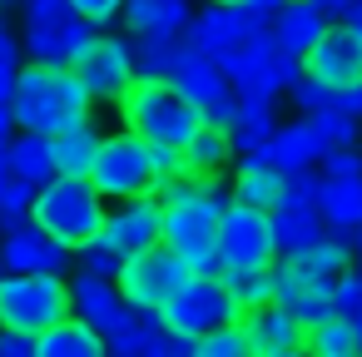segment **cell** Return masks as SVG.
<instances>
[{"label": "cell", "instance_id": "cell-25", "mask_svg": "<svg viewBox=\"0 0 362 357\" xmlns=\"http://www.w3.org/2000/svg\"><path fill=\"white\" fill-rule=\"evenodd\" d=\"M95 352H105V337L80 312H65L35 337V357H95Z\"/></svg>", "mask_w": 362, "mask_h": 357}, {"label": "cell", "instance_id": "cell-22", "mask_svg": "<svg viewBox=\"0 0 362 357\" xmlns=\"http://www.w3.org/2000/svg\"><path fill=\"white\" fill-rule=\"evenodd\" d=\"M268 218H273L278 258H293V253H303L308 243L327 238V223H322V213H317L313 199H278V204L268 209Z\"/></svg>", "mask_w": 362, "mask_h": 357}, {"label": "cell", "instance_id": "cell-13", "mask_svg": "<svg viewBox=\"0 0 362 357\" xmlns=\"http://www.w3.org/2000/svg\"><path fill=\"white\" fill-rule=\"evenodd\" d=\"M303 75L322 80L327 90L362 85V30H352L347 21H327L313 50L303 55Z\"/></svg>", "mask_w": 362, "mask_h": 357}, {"label": "cell", "instance_id": "cell-49", "mask_svg": "<svg viewBox=\"0 0 362 357\" xmlns=\"http://www.w3.org/2000/svg\"><path fill=\"white\" fill-rule=\"evenodd\" d=\"M278 6H283V0H248V11H253V16H263V21H268Z\"/></svg>", "mask_w": 362, "mask_h": 357}, {"label": "cell", "instance_id": "cell-31", "mask_svg": "<svg viewBox=\"0 0 362 357\" xmlns=\"http://www.w3.org/2000/svg\"><path fill=\"white\" fill-rule=\"evenodd\" d=\"M30 199H35V184L21 179V169L11 159V144H0V233H11L16 223L30 218Z\"/></svg>", "mask_w": 362, "mask_h": 357}, {"label": "cell", "instance_id": "cell-53", "mask_svg": "<svg viewBox=\"0 0 362 357\" xmlns=\"http://www.w3.org/2000/svg\"><path fill=\"white\" fill-rule=\"evenodd\" d=\"M214 6H248V0H214Z\"/></svg>", "mask_w": 362, "mask_h": 357}, {"label": "cell", "instance_id": "cell-15", "mask_svg": "<svg viewBox=\"0 0 362 357\" xmlns=\"http://www.w3.org/2000/svg\"><path fill=\"white\" fill-rule=\"evenodd\" d=\"M70 312H80V317L105 337V332H115V327L134 312V303L119 293L115 278H100V273L80 268V273L70 278Z\"/></svg>", "mask_w": 362, "mask_h": 357}, {"label": "cell", "instance_id": "cell-51", "mask_svg": "<svg viewBox=\"0 0 362 357\" xmlns=\"http://www.w3.org/2000/svg\"><path fill=\"white\" fill-rule=\"evenodd\" d=\"M352 248H357V253H362V223H357V228H352Z\"/></svg>", "mask_w": 362, "mask_h": 357}, {"label": "cell", "instance_id": "cell-40", "mask_svg": "<svg viewBox=\"0 0 362 357\" xmlns=\"http://www.w3.org/2000/svg\"><path fill=\"white\" fill-rule=\"evenodd\" d=\"M332 308H337V312H347V317H357V312H362V273H357V268H347V273L332 283Z\"/></svg>", "mask_w": 362, "mask_h": 357}, {"label": "cell", "instance_id": "cell-10", "mask_svg": "<svg viewBox=\"0 0 362 357\" xmlns=\"http://www.w3.org/2000/svg\"><path fill=\"white\" fill-rule=\"evenodd\" d=\"M189 278H194V263L179 258L169 243H149V248L129 253V258L119 263V273H115L119 293H124L134 308H164Z\"/></svg>", "mask_w": 362, "mask_h": 357}, {"label": "cell", "instance_id": "cell-43", "mask_svg": "<svg viewBox=\"0 0 362 357\" xmlns=\"http://www.w3.org/2000/svg\"><path fill=\"white\" fill-rule=\"evenodd\" d=\"M298 75H303V60H298V55H278V60H273V70H268L263 80H268L278 95H288V90L298 85Z\"/></svg>", "mask_w": 362, "mask_h": 357}, {"label": "cell", "instance_id": "cell-46", "mask_svg": "<svg viewBox=\"0 0 362 357\" xmlns=\"http://www.w3.org/2000/svg\"><path fill=\"white\" fill-rule=\"evenodd\" d=\"M332 110H342V115H362V85H347V90H337V100H332Z\"/></svg>", "mask_w": 362, "mask_h": 357}, {"label": "cell", "instance_id": "cell-27", "mask_svg": "<svg viewBox=\"0 0 362 357\" xmlns=\"http://www.w3.org/2000/svg\"><path fill=\"white\" fill-rule=\"evenodd\" d=\"M283 169L273 164V159H238V169H233V184H228V194H233V204H253V209H273L278 199H283Z\"/></svg>", "mask_w": 362, "mask_h": 357}, {"label": "cell", "instance_id": "cell-2", "mask_svg": "<svg viewBox=\"0 0 362 357\" xmlns=\"http://www.w3.org/2000/svg\"><path fill=\"white\" fill-rule=\"evenodd\" d=\"M179 174H184V149H159L134 129H115V134L100 139L90 184L110 204H119V199H154Z\"/></svg>", "mask_w": 362, "mask_h": 357}, {"label": "cell", "instance_id": "cell-5", "mask_svg": "<svg viewBox=\"0 0 362 357\" xmlns=\"http://www.w3.org/2000/svg\"><path fill=\"white\" fill-rule=\"evenodd\" d=\"M119 119H124V129L144 134L159 149H184L194 139V129L204 124V115L174 80H134L129 95L119 100Z\"/></svg>", "mask_w": 362, "mask_h": 357}, {"label": "cell", "instance_id": "cell-50", "mask_svg": "<svg viewBox=\"0 0 362 357\" xmlns=\"http://www.w3.org/2000/svg\"><path fill=\"white\" fill-rule=\"evenodd\" d=\"M342 21H347V25H352V30H362V0H357V6H352V11H347V16H342Z\"/></svg>", "mask_w": 362, "mask_h": 357}, {"label": "cell", "instance_id": "cell-12", "mask_svg": "<svg viewBox=\"0 0 362 357\" xmlns=\"http://www.w3.org/2000/svg\"><path fill=\"white\" fill-rule=\"evenodd\" d=\"M169 80L194 100V110L204 115V124H218V129H228V124H233V80L218 70V60H214V55H204V50H194V45L184 40Z\"/></svg>", "mask_w": 362, "mask_h": 357}, {"label": "cell", "instance_id": "cell-19", "mask_svg": "<svg viewBox=\"0 0 362 357\" xmlns=\"http://www.w3.org/2000/svg\"><path fill=\"white\" fill-rule=\"evenodd\" d=\"M317 213L332 228V238H342L352 248V228L362 223V174H322V184H317Z\"/></svg>", "mask_w": 362, "mask_h": 357}, {"label": "cell", "instance_id": "cell-3", "mask_svg": "<svg viewBox=\"0 0 362 357\" xmlns=\"http://www.w3.org/2000/svg\"><path fill=\"white\" fill-rule=\"evenodd\" d=\"M6 100H11L16 129H30V134H60V129L90 119V95L80 90L70 65H45V60L21 65Z\"/></svg>", "mask_w": 362, "mask_h": 357}, {"label": "cell", "instance_id": "cell-35", "mask_svg": "<svg viewBox=\"0 0 362 357\" xmlns=\"http://www.w3.org/2000/svg\"><path fill=\"white\" fill-rule=\"evenodd\" d=\"M129 45H134V75H139V80H169L184 35H179V40H129Z\"/></svg>", "mask_w": 362, "mask_h": 357}, {"label": "cell", "instance_id": "cell-42", "mask_svg": "<svg viewBox=\"0 0 362 357\" xmlns=\"http://www.w3.org/2000/svg\"><path fill=\"white\" fill-rule=\"evenodd\" d=\"M119 263H124V258H119V253H110L105 243H85V248H80V268L100 273V278H115V273H119Z\"/></svg>", "mask_w": 362, "mask_h": 357}, {"label": "cell", "instance_id": "cell-18", "mask_svg": "<svg viewBox=\"0 0 362 357\" xmlns=\"http://www.w3.org/2000/svg\"><path fill=\"white\" fill-rule=\"evenodd\" d=\"M238 322H243L248 352H258V357H288V352H303V322H298V317H288L278 303L248 308Z\"/></svg>", "mask_w": 362, "mask_h": 357}, {"label": "cell", "instance_id": "cell-45", "mask_svg": "<svg viewBox=\"0 0 362 357\" xmlns=\"http://www.w3.org/2000/svg\"><path fill=\"white\" fill-rule=\"evenodd\" d=\"M0 357H35V337L16 332V327H0Z\"/></svg>", "mask_w": 362, "mask_h": 357}, {"label": "cell", "instance_id": "cell-29", "mask_svg": "<svg viewBox=\"0 0 362 357\" xmlns=\"http://www.w3.org/2000/svg\"><path fill=\"white\" fill-rule=\"evenodd\" d=\"M268 154H273V164H278L283 174H298V169H313V164L322 159V144L313 139L308 119H298V124H283V129H273V139H268Z\"/></svg>", "mask_w": 362, "mask_h": 357}, {"label": "cell", "instance_id": "cell-6", "mask_svg": "<svg viewBox=\"0 0 362 357\" xmlns=\"http://www.w3.org/2000/svg\"><path fill=\"white\" fill-rule=\"evenodd\" d=\"M70 312V283L60 273H0V327L40 337Z\"/></svg>", "mask_w": 362, "mask_h": 357}, {"label": "cell", "instance_id": "cell-38", "mask_svg": "<svg viewBox=\"0 0 362 357\" xmlns=\"http://www.w3.org/2000/svg\"><path fill=\"white\" fill-rule=\"evenodd\" d=\"M288 100H293L298 115H317V110H327V105L337 100V90H327V85L313 80V75H298V85L288 90Z\"/></svg>", "mask_w": 362, "mask_h": 357}, {"label": "cell", "instance_id": "cell-39", "mask_svg": "<svg viewBox=\"0 0 362 357\" xmlns=\"http://www.w3.org/2000/svg\"><path fill=\"white\" fill-rule=\"evenodd\" d=\"M21 35L0 21V95H11V85H16V75H21Z\"/></svg>", "mask_w": 362, "mask_h": 357}, {"label": "cell", "instance_id": "cell-54", "mask_svg": "<svg viewBox=\"0 0 362 357\" xmlns=\"http://www.w3.org/2000/svg\"><path fill=\"white\" fill-rule=\"evenodd\" d=\"M0 6H11V0H0Z\"/></svg>", "mask_w": 362, "mask_h": 357}, {"label": "cell", "instance_id": "cell-8", "mask_svg": "<svg viewBox=\"0 0 362 357\" xmlns=\"http://www.w3.org/2000/svg\"><path fill=\"white\" fill-rule=\"evenodd\" d=\"M95 35V25L70 6V0H21V45L30 60L70 65L75 50Z\"/></svg>", "mask_w": 362, "mask_h": 357}, {"label": "cell", "instance_id": "cell-20", "mask_svg": "<svg viewBox=\"0 0 362 357\" xmlns=\"http://www.w3.org/2000/svg\"><path fill=\"white\" fill-rule=\"evenodd\" d=\"M322 25H327V16L313 6V0H283V6L268 16L273 50H278V55H298V60L313 50V40L322 35Z\"/></svg>", "mask_w": 362, "mask_h": 357}, {"label": "cell", "instance_id": "cell-52", "mask_svg": "<svg viewBox=\"0 0 362 357\" xmlns=\"http://www.w3.org/2000/svg\"><path fill=\"white\" fill-rule=\"evenodd\" d=\"M352 322H357V352H362V312H357V317H352Z\"/></svg>", "mask_w": 362, "mask_h": 357}, {"label": "cell", "instance_id": "cell-16", "mask_svg": "<svg viewBox=\"0 0 362 357\" xmlns=\"http://www.w3.org/2000/svg\"><path fill=\"white\" fill-rule=\"evenodd\" d=\"M65 258H70V248H60L35 218L0 233V268H11V273H65Z\"/></svg>", "mask_w": 362, "mask_h": 357}, {"label": "cell", "instance_id": "cell-33", "mask_svg": "<svg viewBox=\"0 0 362 357\" xmlns=\"http://www.w3.org/2000/svg\"><path fill=\"white\" fill-rule=\"evenodd\" d=\"M11 159H16L21 179H30L35 189L55 179V154H50V134H30V129H21V134L11 139Z\"/></svg>", "mask_w": 362, "mask_h": 357}, {"label": "cell", "instance_id": "cell-26", "mask_svg": "<svg viewBox=\"0 0 362 357\" xmlns=\"http://www.w3.org/2000/svg\"><path fill=\"white\" fill-rule=\"evenodd\" d=\"M100 129L90 124V119H80V124H70V129H60V134H50V154H55V174H70V179H90V169H95V154H100Z\"/></svg>", "mask_w": 362, "mask_h": 357}, {"label": "cell", "instance_id": "cell-4", "mask_svg": "<svg viewBox=\"0 0 362 357\" xmlns=\"http://www.w3.org/2000/svg\"><path fill=\"white\" fill-rule=\"evenodd\" d=\"M110 213V199L90 184V179H70V174H55L50 184L35 189L30 199V218L70 253H80L85 243L100 238V223Z\"/></svg>", "mask_w": 362, "mask_h": 357}, {"label": "cell", "instance_id": "cell-1", "mask_svg": "<svg viewBox=\"0 0 362 357\" xmlns=\"http://www.w3.org/2000/svg\"><path fill=\"white\" fill-rule=\"evenodd\" d=\"M233 204V194L218 184V174H179L164 184L159 199V243H169L179 258L194 263V273L214 268L218 248V213Z\"/></svg>", "mask_w": 362, "mask_h": 357}, {"label": "cell", "instance_id": "cell-21", "mask_svg": "<svg viewBox=\"0 0 362 357\" xmlns=\"http://www.w3.org/2000/svg\"><path fill=\"white\" fill-rule=\"evenodd\" d=\"M189 0H124V30L134 40H179L189 30Z\"/></svg>", "mask_w": 362, "mask_h": 357}, {"label": "cell", "instance_id": "cell-7", "mask_svg": "<svg viewBox=\"0 0 362 357\" xmlns=\"http://www.w3.org/2000/svg\"><path fill=\"white\" fill-rule=\"evenodd\" d=\"M159 317H164V327H169V332H179V337L199 342V337L218 332L223 322H238V317H243V308H238V298L228 293L223 273L204 268V273H194V278H189V283H184L164 308H159Z\"/></svg>", "mask_w": 362, "mask_h": 357}, {"label": "cell", "instance_id": "cell-44", "mask_svg": "<svg viewBox=\"0 0 362 357\" xmlns=\"http://www.w3.org/2000/svg\"><path fill=\"white\" fill-rule=\"evenodd\" d=\"M322 174H362V159L352 154V144H332V149H322Z\"/></svg>", "mask_w": 362, "mask_h": 357}, {"label": "cell", "instance_id": "cell-56", "mask_svg": "<svg viewBox=\"0 0 362 357\" xmlns=\"http://www.w3.org/2000/svg\"><path fill=\"white\" fill-rule=\"evenodd\" d=\"M357 273H362V268H357Z\"/></svg>", "mask_w": 362, "mask_h": 357}, {"label": "cell", "instance_id": "cell-36", "mask_svg": "<svg viewBox=\"0 0 362 357\" xmlns=\"http://www.w3.org/2000/svg\"><path fill=\"white\" fill-rule=\"evenodd\" d=\"M308 129H313V139L322 144V149H332V144H352L357 139V119L352 115H342V110H317V115H308Z\"/></svg>", "mask_w": 362, "mask_h": 357}, {"label": "cell", "instance_id": "cell-34", "mask_svg": "<svg viewBox=\"0 0 362 357\" xmlns=\"http://www.w3.org/2000/svg\"><path fill=\"white\" fill-rule=\"evenodd\" d=\"M223 283L228 293L238 298V308H263L273 303V288H278V263H263V268H223Z\"/></svg>", "mask_w": 362, "mask_h": 357}, {"label": "cell", "instance_id": "cell-17", "mask_svg": "<svg viewBox=\"0 0 362 357\" xmlns=\"http://www.w3.org/2000/svg\"><path fill=\"white\" fill-rule=\"evenodd\" d=\"M253 25H268L263 16H253L248 6H214V0H209V6L199 11V16H189V30H184V40L194 45V50H204V55H223L243 30H253Z\"/></svg>", "mask_w": 362, "mask_h": 357}, {"label": "cell", "instance_id": "cell-30", "mask_svg": "<svg viewBox=\"0 0 362 357\" xmlns=\"http://www.w3.org/2000/svg\"><path fill=\"white\" fill-rule=\"evenodd\" d=\"M303 352H317V357H352L357 352V322L347 312H327L317 322L303 327Z\"/></svg>", "mask_w": 362, "mask_h": 357}, {"label": "cell", "instance_id": "cell-9", "mask_svg": "<svg viewBox=\"0 0 362 357\" xmlns=\"http://www.w3.org/2000/svg\"><path fill=\"white\" fill-rule=\"evenodd\" d=\"M70 75L80 80V90L90 95V105H119L129 95V85L139 80L134 75V45L119 40V35H90L75 60H70Z\"/></svg>", "mask_w": 362, "mask_h": 357}, {"label": "cell", "instance_id": "cell-55", "mask_svg": "<svg viewBox=\"0 0 362 357\" xmlns=\"http://www.w3.org/2000/svg\"><path fill=\"white\" fill-rule=\"evenodd\" d=\"M0 273H6V268H0Z\"/></svg>", "mask_w": 362, "mask_h": 357}, {"label": "cell", "instance_id": "cell-32", "mask_svg": "<svg viewBox=\"0 0 362 357\" xmlns=\"http://www.w3.org/2000/svg\"><path fill=\"white\" fill-rule=\"evenodd\" d=\"M233 159V134L218 124H199L194 139L184 144V174H218Z\"/></svg>", "mask_w": 362, "mask_h": 357}, {"label": "cell", "instance_id": "cell-24", "mask_svg": "<svg viewBox=\"0 0 362 357\" xmlns=\"http://www.w3.org/2000/svg\"><path fill=\"white\" fill-rule=\"evenodd\" d=\"M273 303H278L288 317H298V322L308 327V322H317V317H327V312H332V288H317V283H308L303 273H293V268H283V263H278Z\"/></svg>", "mask_w": 362, "mask_h": 357}, {"label": "cell", "instance_id": "cell-28", "mask_svg": "<svg viewBox=\"0 0 362 357\" xmlns=\"http://www.w3.org/2000/svg\"><path fill=\"white\" fill-rule=\"evenodd\" d=\"M347 253H352V248H347L342 238H317V243H308L303 253H293L283 268L303 273V278H308V283H317V288H332V283L352 268V263H347Z\"/></svg>", "mask_w": 362, "mask_h": 357}, {"label": "cell", "instance_id": "cell-37", "mask_svg": "<svg viewBox=\"0 0 362 357\" xmlns=\"http://www.w3.org/2000/svg\"><path fill=\"white\" fill-rule=\"evenodd\" d=\"M243 352H248L243 322H223L218 332H209V337L194 342V357H243Z\"/></svg>", "mask_w": 362, "mask_h": 357}, {"label": "cell", "instance_id": "cell-41", "mask_svg": "<svg viewBox=\"0 0 362 357\" xmlns=\"http://www.w3.org/2000/svg\"><path fill=\"white\" fill-rule=\"evenodd\" d=\"M70 6L95 25V30H105V25H115L119 21V11H124V0H70Z\"/></svg>", "mask_w": 362, "mask_h": 357}, {"label": "cell", "instance_id": "cell-23", "mask_svg": "<svg viewBox=\"0 0 362 357\" xmlns=\"http://www.w3.org/2000/svg\"><path fill=\"white\" fill-rule=\"evenodd\" d=\"M273 60H278V50H273L268 25H253V30H243V35L218 55V70L238 85V80H258V75H268V70H273Z\"/></svg>", "mask_w": 362, "mask_h": 357}, {"label": "cell", "instance_id": "cell-48", "mask_svg": "<svg viewBox=\"0 0 362 357\" xmlns=\"http://www.w3.org/2000/svg\"><path fill=\"white\" fill-rule=\"evenodd\" d=\"M16 139V119H11V100L0 95V144H11Z\"/></svg>", "mask_w": 362, "mask_h": 357}, {"label": "cell", "instance_id": "cell-11", "mask_svg": "<svg viewBox=\"0 0 362 357\" xmlns=\"http://www.w3.org/2000/svg\"><path fill=\"white\" fill-rule=\"evenodd\" d=\"M218 273L223 268H263L278 263V238H273V218L268 209L253 204H228L218 213V248H214Z\"/></svg>", "mask_w": 362, "mask_h": 357}, {"label": "cell", "instance_id": "cell-14", "mask_svg": "<svg viewBox=\"0 0 362 357\" xmlns=\"http://www.w3.org/2000/svg\"><path fill=\"white\" fill-rule=\"evenodd\" d=\"M95 243H105V248L119 253V258H129V253L159 243V199H119V209L105 213Z\"/></svg>", "mask_w": 362, "mask_h": 357}, {"label": "cell", "instance_id": "cell-47", "mask_svg": "<svg viewBox=\"0 0 362 357\" xmlns=\"http://www.w3.org/2000/svg\"><path fill=\"white\" fill-rule=\"evenodd\" d=\"M313 6H317V11H322L327 21H342V16H347V11L357 6V0H313Z\"/></svg>", "mask_w": 362, "mask_h": 357}]
</instances>
